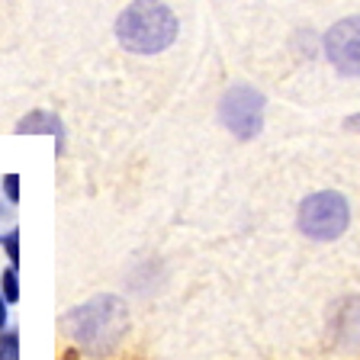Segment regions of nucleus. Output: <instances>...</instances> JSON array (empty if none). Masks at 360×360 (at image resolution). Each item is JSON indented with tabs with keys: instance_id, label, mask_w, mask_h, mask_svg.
Returning a JSON list of instances; mask_svg holds the SVG:
<instances>
[{
	"instance_id": "8",
	"label": "nucleus",
	"mask_w": 360,
	"mask_h": 360,
	"mask_svg": "<svg viewBox=\"0 0 360 360\" xmlns=\"http://www.w3.org/2000/svg\"><path fill=\"white\" fill-rule=\"evenodd\" d=\"M0 292L7 302H16L20 300V277H16V267H7L4 277H0Z\"/></svg>"
},
{
	"instance_id": "12",
	"label": "nucleus",
	"mask_w": 360,
	"mask_h": 360,
	"mask_svg": "<svg viewBox=\"0 0 360 360\" xmlns=\"http://www.w3.org/2000/svg\"><path fill=\"white\" fill-rule=\"evenodd\" d=\"M345 129H351V132H360V112H357V116H347Z\"/></svg>"
},
{
	"instance_id": "11",
	"label": "nucleus",
	"mask_w": 360,
	"mask_h": 360,
	"mask_svg": "<svg viewBox=\"0 0 360 360\" xmlns=\"http://www.w3.org/2000/svg\"><path fill=\"white\" fill-rule=\"evenodd\" d=\"M4 193H7V200L13 202H20V177H16V174H7V177H4Z\"/></svg>"
},
{
	"instance_id": "14",
	"label": "nucleus",
	"mask_w": 360,
	"mask_h": 360,
	"mask_svg": "<svg viewBox=\"0 0 360 360\" xmlns=\"http://www.w3.org/2000/svg\"><path fill=\"white\" fill-rule=\"evenodd\" d=\"M0 216H4V206H0Z\"/></svg>"
},
{
	"instance_id": "5",
	"label": "nucleus",
	"mask_w": 360,
	"mask_h": 360,
	"mask_svg": "<svg viewBox=\"0 0 360 360\" xmlns=\"http://www.w3.org/2000/svg\"><path fill=\"white\" fill-rule=\"evenodd\" d=\"M325 55L345 77H360V16H345L325 32Z\"/></svg>"
},
{
	"instance_id": "7",
	"label": "nucleus",
	"mask_w": 360,
	"mask_h": 360,
	"mask_svg": "<svg viewBox=\"0 0 360 360\" xmlns=\"http://www.w3.org/2000/svg\"><path fill=\"white\" fill-rule=\"evenodd\" d=\"M16 132H52L55 139H58V148H61V142H65V132H61L58 120H55L52 112H42V110H36L32 116H26V120L16 126Z\"/></svg>"
},
{
	"instance_id": "3",
	"label": "nucleus",
	"mask_w": 360,
	"mask_h": 360,
	"mask_svg": "<svg viewBox=\"0 0 360 360\" xmlns=\"http://www.w3.org/2000/svg\"><path fill=\"white\" fill-rule=\"evenodd\" d=\"M296 225L312 241H335L351 225V206H347L345 193H338V190H315L300 202Z\"/></svg>"
},
{
	"instance_id": "6",
	"label": "nucleus",
	"mask_w": 360,
	"mask_h": 360,
	"mask_svg": "<svg viewBox=\"0 0 360 360\" xmlns=\"http://www.w3.org/2000/svg\"><path fill=\"white\" fill-rule=\"evenodd\" d=\"M335 335L341 345H357L360 341V296H347L335 306Z\"/></svg>"
},
{
	"instance_id": "1",
	"label": "nucleus",
	"mask_w": 360,
	"mask_h": 360,
	"mask_svg": "<svg viewBox=\"0 0 360 360\" xmlns=\"http://www.w3.org/2000/svg\"><path fill=\"white\" fill-rule=\"evenodd\" d=\"M65 328L71 341L84 347L90 357H106L122 345L129 331V306L112 292H100L68 312Z\"/></svg>"
},
{
	"instance_id": "13",
	"label": "nucleus",
	"mask_w": 360,
	"mask_h": 360,
	"mask_svg": "<svg viewBox=\"0 0 360 360\" xmlns=\"http://www.w3.org/2000/svg\"><path fill=\"white\" fill-rule=\"evenodd\" d=\"M7 325V300H4V292H0V331Z\"/></svg>"
},
{
	"instance_id": "4",
	"label": "nucleus",
	"mask_w": 360,
	"mask_h": 360,
	"mask_svg": "<svg viewBox=\"0 0 360 360\" xmlns=\"http://www.w3.org/2000/svg\"><path fill=\"white\" fill-rule=\"evenodd\" d=\"M219 120L241 142L255 139L264 129V94L248 84H232L219 100Z\"/></svg>"
},
{
	"instance_id": "2",
	"label": "nucleus",
	"mask_w": 360,
	"mask_h": 360,
	"mask_svg": "<svg viewBox=\"0 0 360 360\" xmlns=\"http://www.w3.org/2000/svg\"><path fill=\"white\" fill-rule=\"evenodd\" d=\"M116 39L126 52L158 55L177 39V16L161 0H132L116 20Z\"/></svg>"
},
{
	"instance_id": "10",
	"label": "nucleus",
	"mask_w": 360,
	"mask_h": 360,
	"mask_svg": "<svg viewBox=\"0 0 360 360\" xmlns=\"http://www.w3.org/2000/svg\"><path fill=\"white\" fill-rule=\"evenodd\" d=\"M4 248H7V257H10V264H20V232H10V235H4Z\"/></svg>"
},
{
	"instance_id": "9",
	"label": "nucleus",
	"mask_w": 360,
	"mask_h": 360,
	"mask_svg": "<svg viewBox=\"0 0 360 360\" xmlns=\"http://www.w3.org/2000/svg\"><path fill=\"white\" fill-rule=\"evenodd\" d=\"M0 360H20V335L16 331L0 335Z\"/></svg>"
}]
</instances>
